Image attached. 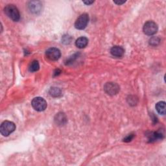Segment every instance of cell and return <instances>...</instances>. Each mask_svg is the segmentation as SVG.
<instances>
[{
  "label": "cell",
  "instance_id": "obj_1",
  "mask_svg": "<svg viewBox=\"0 0 166 166\" xmlns=\"http://www.w3.org/2000/svg\"><path fill=\"white\" fill-rule=\"evenodd\" d=\"M5 13L9 18L15 22H18L20 19V14L18 8L14 5H8L5 7Z\"/></svg>",
  "mask_w": 166,
  "mask_h": 166
},
{
  "label": "cell",
  "instance_id": "obj_2",
  "mask_svg": "<svg viewBox=\"0 0 166 166\" xmlns=\"http://www.w3.org/2000/svg\"><path fill=\"white\" fill-rule=\"evenodd\" d=\"M16 130L15 124L10 121H3L0 127V132L3 136H9Z\"/></svg>",
  "mask_w": 166,
  "mask_h": 166
},
{
  "label": "cell",
  "instance_id": "obj_3",
  "mask_svg": "<svg viewBox=\"0 0 166 166\" xmlns=\"http://www.w3.org/2000/svg\"><path fill=\"white\" fill-rule=\"evenodd\" d=\"M33 108L38 112H42L45 110L47 108V102L46 100L40 97L34 98L31 102Z\"/></svg>",
  "mask_w": 166,
  "mask_h": 166
},
{
  "label": "cell",
  "instance_id": "obj_4",
  "mask_svg": "<svg viewBox=\"0 0 166 166\" xmlns=\"http://www.w3.org/2000/svg\"><path fill=\"white\" fill-rule=\"evenodd\" d=\"M89 22V16L88 14L84 13L79 16L75 23V27L79 30L85 29Z\"/></svg>",
  "mask_w": 166,
  "mask_h": 166
},
{
  "label": "cell",
  "instance_id": "obj_5",
  "mask_svg": "<svg viewBox=\"0 0 166 166\" xmlns=\"http://www.w3.org/2000/svg\"><path fill=\"white\" fill-rule=\"evenodd\" d=\"M158 29V25L153 21H148L144 24L143 28L144 33L149 36L155 34L157 33Z\"/></svg>",
  "mask_w": 166,
  "mask_h": 166
},
{
  "label": "cell",
  "instance_id": "obj_6",
  "mask_svg": "<svg viewBox=\"0 0 166 166\" xmlns=\"http://www.w3.org/2000/svg\"><path fill=\"white\" fill-rule=\"evenodd\" d=\"M46 55L48 59L52 61H56L60 59L61 56V53L57 48L51 47L46 51Z\"/></svg>",
  "mask_w": 166,
  "mask_h": 166
},
{
  "label": "cell",
  "instance_id": "obj_7",
  "mask_svg": "<svg viewBox=\"0 0 166 166\" xmlns=\"http://www.w3.org/2000/svg\"><path fill=\"white\" fill-rule=\"evenodd\" d=\"M120 86L116 83L107 82L104 86L105 92L110 95H114L120 91Z\"/></svg>",
  "mask_w": 166,
  "mask_h": 166
},
{
  "label": "cell",
  "instance_id": "obj_8",
  "mask_svg": "<svg viewBox=\"0 0 166 166\" xmlns=\"http://www.w3.org/2000/svg\"><path fill=\"white\" fill-rule=\"evenodd\" d=\"M110 53L112 55L116 57H121L123 56L124 53V50L121 46H116L111 48L110 50Z\"/></svg>",
  "mask_w": 166,
  "mask_h": 166
},
{
  "label": "cell",
  "instance_id": "obj_9",
  "mask_svg": "<svg viewBox=\"0 0 166 166\" xmlns=\"http://www.w3.org/2000/svg\"><path fill=\"white\" fill-rule=\"evenodd\" d=\"M88 44V39L86 37H81L79 38L75 42V45L78 48L80 49H82L87 46Z\"/></svg>",
  "mask_w": 166,
  "mask_h": 166
},
{
  "label": "cell",
  "instance_id": "obj_10",
  "mask_svg": "<svg viewBox=\"0 0 166 166\" xmlns=\"http://www.w3.org/2000/svg\"><path fill=\"white\" fill-rule=\"evenodd\" d=\"M55 121L59 125H63L67 121V118L64 113H59L55 116Z\"/></svg>",
  "mask_w": 166,
  "mask_h": 166
},
{
  "label": "cell",
  "instance_id": "obj_11",
  "mask_svg": "<svg viewBox=\"0 0 166 166\" xmlns=\"http://www.w3.org/2000/svg\"><path fill=\"white\" fill-rule=\"evenodd\" d=\"M156 111L161 115L165 114V103L164 101H160L156 105Z\"/></svg>",
  "mask_w": 166,
  "mask_h": 166
},
{
  "label": "cell",
  "instance_id": "obj_12",
  "mask_svg": "<svg viewBox=\"0 0 166 166\" xmlns=\"http://www.w3.org/2000/svg\"><path fill=\"white\" fill-rule=\"evenodd\" d=\"M31 5L29 6L31 11L33 13H37L38 12L40 11L41 9V5L39 4L40 2H33L30 3Z\"/></svg>",
  "mask_w": 166,
  "mask_h": 166
},
{
  "label": "cell",
  "instance_id": "obj_13",
  "mask_svg": "<svg viewBox=\"0 0 166 166\" xmlns=\"http://www.w3.org/2000/svg\"><path fill=\"white\" fill-rule=\"evenodd\" d=\"M50 94L54 98H58L61 95L60 89L57 87H52L50 90Z\"/></svg>",
  "mask_w": 166,
  "mask_h": 166
},
{
  "label": "cell",
  "instance_id": "obj_14",
  "mask_svg": "<svg viewBox=\"0 0 166 166\" xmlns=\"http://www.w3.org/2000/svg\"><path fill=\"white\" fill-rule=\"evenodd\" d=\"M40 68V65L37 60H33L29 68V70L31 72H37Z\"/></svg>",
  "mask_w": 166,
  "mask_h": 166
},
{
  "label": "cell",
  "instance_id": "obj_15",
  "mask_svg": "<svg viewBox=\"0 0 166 166\" xmlns=\"http://www.w3.org/2000/svg\"><path fill=\"white\" fill-rule=\"evenodd\" d=\"M160 42V39L158 37H153L149 40L150 45L153 46H156Z\"/></svg>",
  "mask_w": 166,
  "mask_h": 166
},
{
  "label": "cell",
  "instance_id": "obj_16",
  "mask_svg": "<svg viewBox=\"0 0 166 166\" xmlns=\"http://www.w3.org/2000/svg\"><path fill=\"white\" fill-rule=\"evenodd\" d=\"M134 137V135L133 134H129L125 138H124L123 141L125 142H130L131 140H132L133 139Z\"/></svg>",
  "mask_w": 166,
  "mask_h": 166
},
{
  "label": "cell",
  "instance_id": "obj_17",
  "mask_svg": "<svg viewBox=\"0 0 166 166\" xmlns=\"http://www.w3.org/2000/svg\"><path fill=\"white\" fill-rule=\"evenodd\" d=\"M126 2V1H114V3H115L117 5H122Z\"/></svg>",
  "mask_w": 166,
  "mask_h": 166
},
{
  "label": "cell",
  "instance_id": "obj_18",
  "mask_svg": "<svg viewBox=\"0 0 166 166\" xmlns=\"http://www.w3.org/2000/svg\"><path fill=\"white\" fill-rule=\"evenodd\" d=\"M60 73H61V71H60V70H59V69H58V70H56V71L55 72V73H54V76H58Z\"/></svg>",
  "mask_w": 166,
  "mask_h": 166
},
{
  "label": "cell",
  "instance_id": "obj_19",
  "mask_svg": "<svg viewBox=\"0 0 166 166\" xmlns=\"http://www.w3.org/2000/svg\"><path fill=\"white\" fill-rule=\"evenodd\" d=\"M94 2H93V1H84L83 2V3H85L86 5H91V4L94 3Z\"/></svg>",
  "mask_w": 166,
  "mask_h": 166
}]
</instances>
